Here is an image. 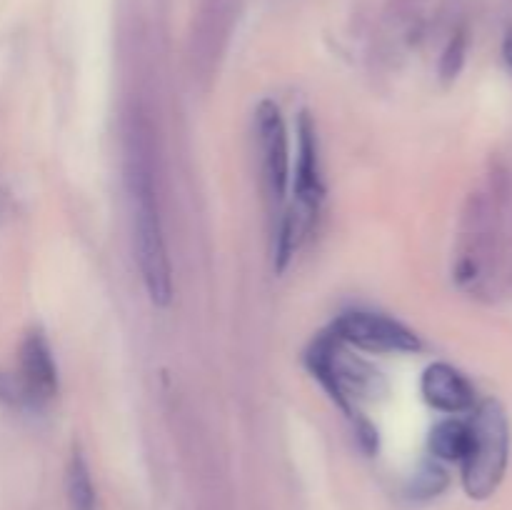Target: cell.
<instances>
[{"label":"cell","instance_id":"cell-9","mask_svg":"<svg viewBox=\"0 0 512 510\" xmlns=\"http://www.w3.org/2000/svg\"><path fill=\"white\" fill-rule=\"evenodd\" d=\"M65 490H68L70 510H98L93 475H90L88 460H85L80 448H73V453H70L68 473H65Z\"/></svg>","mask_w":512,"mask_h":510},{"label":"cell","instance_id":"cell-5","mask_svg":"<svg viewBox=\"0 0 512 510\" xmlns=\"http://www.w3.org/2000/svg\"><path fill=\"white\" fill-rule=\"evenodd\" d=\"M330 333L345 345L368 350V353H415L420 338L395 318L368 310H350L333 323Z\"/></svg>","mask_w":512,"mask_h":510},{"label":"cell","instance_id":"cell-6","mask_svg":"<svg viewBox=\"0 0 512 510\" xmlns=\"http://www.w3.org/2000/svg\"><path fill=\"white\" fill-rule=\"evenodd\" d=\"M255 130H258L260 155H263V173L268 183V193L278 208H283L290 190V145L285 130L283 113L273 100H263L255 113Z\"/></svg>","mask_w":512,"mask_h":510},{"label":"cell","instance_id":"cell-11","mask_svg":"<svg viewBox=\"0 0 512 510\" xmlns=\"http://www.w3.org/2000/svg\"><path fill=\"white\" fill-rule=\"evenodd\" d=\"M463 60H465V38L463 35H455V38L450 40L448 48H445L443 65H440V73H443V78L453 80L455 75L460 73V68H463Z\"/></svg>","mask_w":512,"mask_h":510},{"label":"cell","instance_id":"cell-1","mask_svg":"<svg viewBox=\"0 0 512 510\" xmlns=\"http://www.w3.org/2000/svg\"><path fill=\"white\" fill-rule=\"evenodd\" d=\"M130 203H133L135 258H138L143 285L148 290L150 303L158 308H168L173 300V265H170L168 248H165L153 183L143 170L133 175Z\"/></svg>","mask_w":512,"mask_h":510},{"label":"cell","instance_id":"cell-8","mask_svg":"<svg viewBox=\"0 0 512 510\" xmlns=\"http://www.w3.org/2000/svg\"><path fill=\"white\" fill-rule=\"evenodd\" d=\"M470 443H473V430L470 425L460 423V420H443L430 430V453L438 460H448V463H463L468 455Z\"/></svg>","mask_w":512,"mask_h":510},{"label":"cell","instance_id":"cell-3","mask_svg":"<svg viewBox=\"0 0 512 510\" xmlns=\"http://www.w3.org/2000/svg\"><path fill=\"white\" fill-rule=\"evenodd\" d=\"M308 368L320 380V385L328 390L330 398L338 403V408L348 418L360 420L353 403L360 395H373L378 373L365 360L348 353L345 343H340L333 333L320 335L315 340L313 348L308 350Z\"/></svg>","mask_w":512,"mask_h":510},{"label":"cell","instance_id":"cell-10","mask_svg":"<svg viewBox=\"0 0 512 510\" xmlns=\"http://www.w3.org/2000/svg\"><path fill=\"white\" fill-rule=\"evenodd\" d=\"M448 488V473H445L443 465L438 460H430L425 463L418 473L410 480V495L418 500H430L435 495H440Z\"/></svg>","mask_w":512,"mask_h":510},{"label":"cell","instance_id":"cell-4","mask_svg":"<svg viewBox=\"0 0 512 510\" xmlns=\"http://www.w3.org/2000/svg\"><path fill=\"white\" fill-rule=\"evenodd\" d=\"M58 395V365L48 338L30 330L20 343L18 373L0 375V400L18 408H43Z\"/></svg>","mask_w":512,"mask_h":510},{"label":"cell","instance_id":"cell-12","mask_svg":"<svg viewBox=\"0 0 512 510\" xmlns=\"http://www.w3.org/2000/svg\"><path fill=\"white\" fill-rule=\"evenodd\" d=\"M503 58H505V63H508V68L512 70V30H510L508 38H505V43H503Z\"/></svg>","mask_w":512,"mask_h":510},{"label":"cell","instance_id":"cell-2","mask_svg":"<svg viewBox=\"0 0 512 510\" xmlns=\"http://www.w3.org/2000/svg\"><path fill=\"white\" fill-rule=\"evenodd\" d=\"M473 443L463 460L465 493L473 500H485L500 488L508 470L510 430L505 410L498 400H485L475 413Z\"/></svg>","mask_w":512,"mask_h":510},{"label":"cell","instance_id":"cell-7","mask_svg":"<svg viewBox=\"0 0 512 510\" xmlns=\"http://www.w3.org/2000/svg\"><path fill=\"white\" fill-rule=\"evenodd\" d=\"M420 393H423L425 403L443 413H465L475 403L473 385L460 370L448 363H433L425 368Z\"/></svg>","mask_w":512,"mask_h":510}]
</instances>
